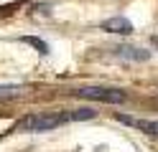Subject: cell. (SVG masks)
I'll return each instance as SVG.
<instances>
[{
    "instance_id": "6",
    "label": "cell",
    "mask_w": 158,
    "mask_h": 152,
    "mask_svg": "<svg viewBox=\"0 0 158 152\" xmlns=\"http://www.w3.org/2000/svg\"><path fill=\"white\" fill-rule=\"evenodd\" d=\"M61 117H64V122H82V119H94L97 111L94 109H74V111H66Z\"/></svg>"
},
{
    "instance_id": "3",
    "label": "cell",
    "mask_w": 158,
    "mask_h": 152,
    "mask_svg": "<svg viewBox=\"0 0 158 152\" xmlns=\"http://www.w3.org/2000/svg\"><path fill=\"white\" fill-rule=\"evenodd\" d=\"M117 119L123 122V124H130L135 129H143L145 134L151 137H158V122H151V119H133V117H125V114H117Z\"/></svg>"
},
{
    "instance_id": "7",
    "label": "cell",
    "mask_w": 158,
    "mask_h": 152,
    "mask_svg": "<svg viewBox=\"0 0 158 152\" xmlns=\"http://www.w3.org/2000/svg\"><path fill=\"white\" fill-rule=\"evenodd\" d=\"M21 41H23V43H28V46H33V48H38V53H44V56L48 53V46L44 43L41 38H36V36H26V38H21Z\"/></svg>"
},
{
    "instance_id": "4",
    "label": "cell",
    "mask_w": 158,
    "mask_h": 152,
    "mask_svg": "<svg viewBox=\"0 0 158 152\" xmlns=\"http://www.w3.org/2000/svg\"><path fill=\"white\" fill-rule=\"evenodd\" d=\"M102 30H107V33H120V36H127V33H133V23L127 18H107L105 23H102Z\"/></svg>"
},
{
    "instance_id": "8",
    "label": "cell",
    "mask_w": 158,
    "mask_h": 152,
    "mask_svg": "<svg viewBox=\"0 0 158 152\" xmlns=\"http://www.w3.org/2000/svg\"><path fill=\"white\" fill-rule=\"evenodd\" d=\"M18 91H21V86H3L0 89V96H15Z\"/></svg>"
},
{
    "instance_id": "1",
    "label": "cell",
    "mask_w": 158,
    "mask_h": 152,
    "mask_svg": "<svg viewBox=\"0 0 158 152\" xmlns=\"http://www.w3.org/2000/svg\"><path fill=\"white\" fill-rule=\"evenodd\" d=\"M59 124H64L61 114H56V117H51V114H31V117L21 119L18 127L23 132H48V129H56Z\"/></svg>"
},
{
    "instance_id": "5",
    "label": "cell",
    "mask_w": 158,
    "mask_h": 152,
    "mask_svg": "<svg viewBox=\"0 0 158 152\" xmlns=\"http://www.w3.org/2000/svg\"><path fill=\"white\" fill-rule=\"evenodd\" d=\"M115 51H117V56H123V58H133V61H148V58H151V51L133 48V46H120V48H115Z\"/></svg>"
},
{
    "instance_id": "2",
    "label": "cell",
    "mask_w": 158,
    "mask_h": 152,
    "mask_svg": "<svg viewBox=\"0 0 158 152\" xmlns=\"http://www.w3.org/2000/svg\"><path fill=\"white\" fill-rule=\"evenodd\" d=\"M74 94L82 96V99L105 101V104H123V101H125L123 91H117V89H102V86H84V89H77Z\"/></svg>"
}]
</instances>
